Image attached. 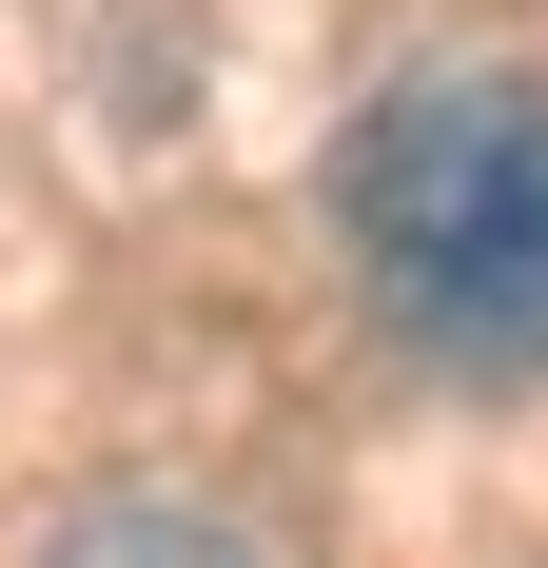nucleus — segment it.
<instances>
[{
  "label": "nucleus",
  "mask_w": 548,
  "mask_h": 568,
  "mask_svg": "<svg viewBox=\"0 0 548 568\" xmlns=\"http://www.w3.org/2000/svg\"><path fill=\"white\" fill-rule=\"evenodd\" d=\"M353 275L450 373H548V99L529 79H412L333 158Z\"/></svg>",
  "instance_id": "nucleus-1"
},
{
  "label": "nucleus",
  "mask_w": 548,
  "mask_h": 568,
  "mask_svg": "<svg viewBox=\"0 0 548 568\" xmlns=\"http://www.w3.org/2000/svg\"><path fill=\"white\" fill-rule=\"evenodd\" d=\"M40 568H255V549H235L216 510H176V490H99V510L59 529Z\"/></svg>",
  "instance_id": "nucleus-2"
}]
</instances>
